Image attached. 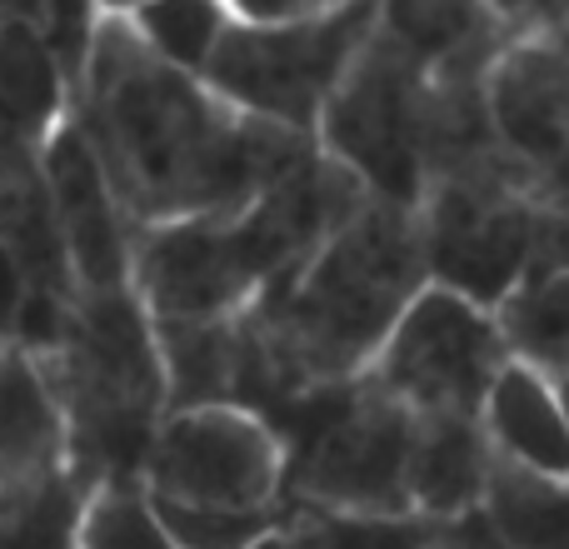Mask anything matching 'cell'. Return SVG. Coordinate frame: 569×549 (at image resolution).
I'll return each instance as SVG.
<instances>
[{
  "label": "cell",
  "mask_w": 569,
  "mask_h": 549,
  "mask_svg": "<svg viewBox=\"0 0 569 549\" xmlns=\"http://www.w3.org/2000/svg\"><path fill=\"white\" fill-rule=\"evenodd\" d=\"M80 500H86V495L70 480H60V485H50L40 500L0 515V549H70Z\"/></svg>",
  "instance_id": "obj_24"
},
{
  "label": "cell",
  "mask_w": 569,
  "mask_h": 549,
  "mask_svg": "<svg viewBox=\"0 0 569 549\" xmlns=\"http://www.w3.org/2000/svg\"><path fill=\"white\" fill-rule=\"evenodd\" d=\"M36 166L50 200V216H56V230H60V246H66L76 295L130 285V226L120 216L116 196H110L106 176H100V160L90 156L70 110L40 136Z\"/></svg>",
  "instance_id": "obj_11"
},
{
  "label": "cell",
  "mask_w": 569,
  "mask_h": 549,
  "mask_svg": "<svg viewBox=\"0 0 569 549\" xmlns=\"http://www.w3.org/2000/svg\"><path fill=\"white\" fill-rule=\"evenodd\" d=\"M480 515L505 549H565V480L490 460Z\"/></svg>",
  "instance_id": "obj_19"
},
{
  "label": "cell",
  "mask_w": 569,
  "mask_h": 549,
  "mask_svg": "<svg viewBox=\"0 0 569 549\" xmlns=\"http://www.w3.org/2000/svg\"><path fill=\"white\" fill-rule=\"evenodd\" d=\"M325 6H340V0H325Z\"/></svg>",
  "instance_id": "obj_29"
},
{
  "label": "cell",
  "mask_w": 569,
  "mask_h": 549,
  "mask_svg": "<svg viewBox=\"0 0 569 549\" xmlns=\"http://www.w3.org/2000/svg\"><path fill=\"white\" fill-rule=\"evenodd\" d=\"M490 445L470 415H410V450H405V500L415 520L450 525L480 510Z\"/></svg>",
  "instance_id": "obj_14"
},
{
  "label": "cell",
  "mask_w": 569,
  "mask_h": 549,
  "mask_svg": "<svg viewBox=\"0 0 569 549\" xmlns=\"http://www.w3.org/2000/svg\"><path fill=\"white\" fill-rule=\"evenodd\" d=\"M66 475V420L36 355L0 345V515L40 500Z\"/></svg>",
  "instance_id": "obj_13"
},
{
  "label": "cell",
  "mask_w": 569,
  "mask_h": 549,
  "mask_svg": "<svg viewBox=\"0 0 569 549\" xmlns=\"http://www.w3.org/2000/svg\"><path fill=\"white\" fill-rule=\"evenodd\" d=\"M96 6V16H130V10H140L146 0H90Z\"/></svg>",
  "instance_id": "obj_28"
},
{
  "label": "cell",
  "mask_w": 569,
  "mask_h": 549,
  "mask_svg": "<svg viewBox=\"0 0 569 549\" xmlns=\"http://www.w3.org/2000/svg\"><path fill=\"white\" fill-rule=\"evenodd\" d=\"M435 535H440V530H435ZM430 549H435V545H430Z\"/></svg>",
  "instance_id": "obj_30"
},
{
  "label": "cell",
  "mask_w": 569,
  "mask_h": 549,
  "mask_svg": "<svg viewBox=\"0 0 569 549\" xmlns=\"http://www.w3.org/2000/svg\"><path fill=\"white\" fill-rule=\"evenodd\" d=\"M70 549H170L140 485H100L80 500Z\"/></svg>",
  "instance_id": "obj_22"
},
{
  "label": "cell",
  "mask_w": 569,
  "mask_h": 549,
  "mask_svg": "<svg viewBox=\"0 0 569 549\" xmlns=\"http://www.w3.org/2000/svg\"><path fill=\"white\" fill-rule=\"evenodd\" d=\"M150 500L160 535L170 540V549H256L276 530V515H236V510H200V505H176V500Z\"/></svg>",
  "instance_id": "obj_23"
},
{
  "label": "cell",
  "mask_w": 569,
  "mask_h": 549,
  "mask_svg": "<svg viewBox=\"0 0 569 549\" xmlns=\"http://www.w3.org/2000/svg\"><path fill=\"white\" fill-rule=\"evenodd\" d=\"M236 20H284L305 10H325V0H226Z\"/></svg>",
  "instance_id": "obj_27"
},
{
  "label": "cell",
  "mask_w": 569,
  "mask_h": 549,
  "mask_svg": "<svg viewBox=\"0 0 569 549\" xmlns=\"http://www.w3.org/2000/svg\"><path fill=\"white\" fill-rule=\"evenodd\" d=\"M130 26V36L150 50L156 60H166L180 76H196L210 66L220 36L230 30V6L226 0H146L140 10L120 16Z\"/></svg>",
  "instance_id": "obj_20"
},
{
  "label": "cell",
  "mask_w": 569,
  "mask_h": 549,
  "mask_svg": "<svg viewBox=\"0 0 569 549\" xmlns=\"http://www.w3.org/2000/svg\"><path fill=\"white\" fill-rule=\"evenodd\" d=\"M270 430L284 450L280 505L350 520H410V410L385 400L375 385L350 380L300 395L276 410Z\"/></svg>",
  "instance_id": "obj_6"
},
{
  "label": "cell",
  "mask_w": 569,
  "mask_h": 549,
  "mask_svg": "<svg viewBox=\"0 0 569 549\" xmlns=\"http://www.w3.org/2000/svg\"><path fill=\"white\" fill-rule=\"evenodd\" d=\"M70 110V86L46 40L20 20H0V136L40 146L50 126Z\"/></svg>",
  "instance_id": "obj_18"
},
{
  "label": "cell",
  "mask_w": 569,
  "mask_h": 549,
  "mask_svg": "<svg viewBox=\"0 0 569 549\" xmlns=\"http://www.w3.org/2000/svg\"><path fill=\"white\" fill-rule=\"evenodd\" d=\"M375 30L410 50L430 80H485L500 46L515 40L485 0H380Z\"/></svg>",
  "instance_id": "obj_15"
},
{
  "label": "cell",
  "mask_w": 569,
  "mask_h": 549,
  "mask_svg": "<svg viewBox=\"0 0 569 549\" xmlns=\"http://www.w3.org/2000/svg\"><path fill=\"white\" fill-rule=\"evenodd\" d=\"M66 420V475L80 495L140 485L146 450L166 420V375L150 315L130 285L70 295L60 335L36 355Z\"/></svg>",
  "instance_id": "obj_4"
},
{
  "label": "cell",
  "mask_w": 569,
  "mask_h": 549,
  "mask_svg": "<svg viewBox=\"0 0 569 549\" xmlns=\"http://www.w3.org/2000/svg\"><path fill=\"white\" fill-rule=\"evenodd\" d=\"M515 365L545 375L560 390L569 365V230H555L510 295L490 310Z\"/></svg>",
  "instance_id": "obj_16"
},
{
  "label": "cell",
  "mask_w": 569,
  "mask_h": 549,
  "mask_svg": "<svg viewBox=\"0 0 569 549\" xmlns=\"http://www.w3.org/2000/svg\"><path fill=\"white\" fill-rule=\"evenodd\" d=\"M380 0H340L284 20H230L200 86L230 110L315 146L325 100L375 30Z\"/></svg>",
  "instance_id": "obj_7"
},
{
  "label": "cell",
  "mask_w": 569,
  "mask_h": 549,
  "mask_svg": "<svg viewBox=\"0 0 569 549\" xmlns=\"http://www.w3.org/2000/svg\"><path fill=\"white\" fill-rule=\"evenodd\" d=\"M505 36H565V0H485Z\"/></svg>",
  "instance_id": "obj_25"
},
{
  "label": "cell",
  "mask_w": 569,
  "mask_h": 549,
  "mask_svg": "<svg viewBox=\"0 0 569 549\" xmlns=\"http://www.w3.org/2000/svg\"><path fill=\"white\" fill-rule=\"evenodd\" d=\"M440 525L430 520H350V515L290 510L280 505L276 535L284 549H430Z\"/></svg>",
  "instance_id": "obj_21"
},
{
  "label": "cell",
  "mask_w": 569,
  "mask_h": 549,
  "mask_svg": "<svg viewBox=\"0 0 569 549\" xmlns=\"http://www.w3.org/2000/svg\"><path fill=\"white\" fill-rule=\"evenodd\" d=\"M495 146L535 176L565 180L569 146V66L565 36H515L480 80Z\"/></svg>",
  "instance_id": "obj_12"
},
{
  "label": "cell",
  "mask_w": 569,
  "mask_h": 549,
  "mask_svg": "<svg viewBox=\"0 0 569 549\" xmlns=\"http://www.w3.org/2000/svg\"><path fill=\"white\" fill-rule=\"evenodd\" d=\"M505 345L490 310L465 295L425 285L395 330L380 340L360 380L410 415H470L480 420L485 390L505 370Z\"/></svg>",
  "instance_id": "obj_9"
},
{
  "label": "cell",
  "mask_w": 569,
  "mask_h": 549,
  "mask_svg": "<svg viewBox=\"0 0 569 549\" xmlns=\"http://www.w3.org/2000/svg\"><path fill=\"white\" fill-rule=\"evenodd\" d=\"M26 300H30V285L20 274L16 260L0 250V345H16V330H20V315H26Z\"/></svg>",
  "instance_id": "obj_26"
},
{
  "label": "cell",
  "mask_w": 569,
  "mask_h": 549,
  "mask_svg": "<svg viewBox=\"0 0 569 549\" xmlns=\"http://www.w3.org/2000/svg\"><path fill=\"white\" fill-rule=\"evenodd\" d=\"M284 450L260 415L240 405L170 410L146 450L140 490L200 510L276 515Z\"/></svg>",
  "instance_id": "obj_10"
},
{
  "label": "cell",
  "mask_w": 569,
  "mask_h": 549,
  "mask_svg": "<svg viewBox=\"0 0 569 549\" xmlns=\"http://www.w3.org/2000/svg\"><path fill=\"white\" fill-rule=\"evenodd\" d=\"M425 280L495 310L520 285L555 230H569L565 180L500 160L485 170L435 176L415 206Z\"/></svg>",
  "instance_id": "obj_5"
},
{
  "label": "cell",
  "mask_w": 569,
  "mask_h": 549,
  "mask_svg": "<svg viewBox=\"0 0 569 549\" xmlns=\"http://www.w3.org/2000/svg\"><path fill=\"white\" fill-rule=\"evenodd\" d=\"M70 116L130 236L170 220L236 216L315 150L230 110L196 76L170 70L120 16H96L90 26Z\"/></svg>",
  "instance_id": "obj_1"
},
{
  "label": "cell",
  "mask_w": 569,
  "mask_h": 549,
  "mask_svg": "<svg viewBox=\"0 0 569 549\" xmlns=\"http://www.w3.org/2000/svg\"><path fill=\"white\" fill-rule=\"evenodd\" d=\"M425 285L415 210L365 200L290 280L240 310L270 385L260 420L270 425L300 395L360 380Z\"/></svg>",
  "instance_id": "obj_2"
},
{
  "label": "cell",
  "mask_w": 569,
  "mask_h": 549,
  "mask_svg": "<svg viewBox=\"0 0 569 549\" xmlns=\"http://www.w3.org/2000/svg\"><path fill=\"white\" fill-rule=\"evenodd\" d=\"M480 430L495 460H510L520 470L565 480L569 440H565V405L545 375L525 370V365L505 360L495 385L485 390L480 405Z\"/></svg>",
  "instance_id": "obj_17"
},
{
  "label": "cell",
  "mask_w": 569,
  "mask_h": 549,
  "mask_svg": "<svg viewBox=\"0 0 569 549\" xmlns=\"http://www.w3.org/2000/svg\"><path fill=\"white\" fill-rule=\"evenodd\" d=\"M365 190L320 150L236 216L170 220L130 236V290L150 320H236L284 285L355 210Z\"/></svg>",
  "instance_id": "obj_3"
},
{
  "label": "cell",
  "mask_w": 569,
  "mask_h": 549,
  "mask_svg": "<svg viewBox=\"0 0 569 549\" xmlns=\"http://www.w3.org/2000/svg\"><path fill=\"white\" fill-rule=\"evenodd\" d=\"M435 80L385 30H370L350 70L325 100L315 150L345 170L370 200L415 210L425 196Z\"/></svg>",
  "instance_id": "obj_8"
}]
</instances>
